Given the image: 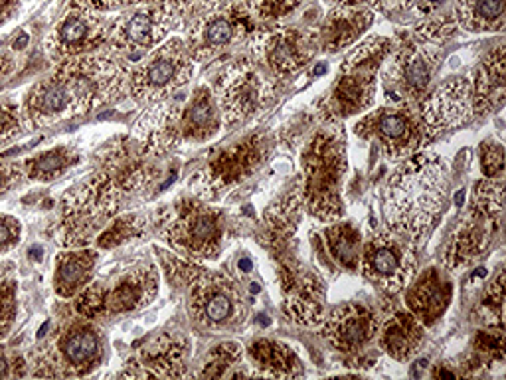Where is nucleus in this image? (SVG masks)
Here are the masks:
<instances>
[{"label":"nucleus","mask_w":506,"mask_h":380,"mask_svg":"<svg viewBox=\"0 0 506 380\" xmlns=\"http://www.w3.org/2000/svg\"><path fill=\"white\" fill-rule=\"evenodd\" d=\"M449 202V168L437 153L417 151L387 178L386 228L414 244L424 240Z\"/></svg>","instance_id":"f257e3e1"},{"label":"nucleus","mask_w":506,"mask_h":380,"mask_svg":"<svg viewBox=\"0 0 506 380\" xmlns=\"http://www.w3.org/2000/svg\"><path fill=\"white\" fill-rule=\"evenodd\" d=\"M348 173L346 133L341 121L317 131L303 151L299 195L303 208L321 222H336L344 214L342 186Z\"/></svg>","instance_id":"f03ea898"},{"label":"nucleus","mask_w":506,"mask_h":380,"mask_svg":"<svg viewBox=\"0 0 506 380\" xmlns=\"http://www.w3.org/2000/svg\"><path fill=\"white\" fill-rule=\"evenodd\" d=\"M392 50V40L384 36H370L350 50L329 97L321 105L326 119L341 121L342 117L368 112L376 99L382 64Z\"/></svg>","instance_id":"7ed1b4c3"},{"label":"nucleus","mask_w":506,"mask_h":380,"mask_svg":"<svg viewBox=\"0 0 506 380\" xmlns=\"http://www.w3.org/2000/svg\"><path fill=\"white\" fill-rule=\"evenodd\" d=\"M255 18L251 0H208L190 28L188 52L204 60L246 42L255 32Z\"/></svg>","instance_id":"20e7f679"},{"label":"nucleus","mask_w":506,"mask_h":380,"mask_svg":"<svg viewBox=\"0 0 506 380\" xmlns=\"http://www.w3.org/2000/svg\"><path fill=\"white\" fill-rule=\"evenodd\" d=\"M439 52L435 44L419 42L392 50L384 60L378 85H382L387 105H417L429 89L437 70Z\"/></svg>","instance_id":"39448f33"},{"label":"nucleus","mask_w":506,"mask_h":380,"mask_svg":"<svg viewBox=\"0 0 506 380\" xmlns=\"http://www.w3.org/2000/svg\"><path fill=\"white\" fill-rule=\"evenodd\" d=\"M354 133L360 139L374 141L390 161H404L433 139L419 117L417 105H386L356 121Z\"/></svg>","instance_id":"423d86ee"},{"label":"nucleus","mask_w":506,"mask_h":380,"mask_svg":"<svg viewBox=\"0 0 506 380\" xmlns=\"http://www.w3.org/2000/svg\"><path fill=\"white\" fill-rule=\"evenodd\" d=\"M417 244L392 230H376L362 240L358 269L362 276L386 293H400L417 271Z\"/></svg>","instance_id":"0eeeda50"},{"label":"nucleus","mask_w":506,"mask_h":380,"mask_svg":"<svg viewBox=\"0 0 506 380\" xmlns=\"http://www.w3.org/2000/svg\"><path fill=\"white\" fill-rule=\"evenodd\" d=\"M248 42L251 50V62L275 82L297 74L319 52L314 30L295 26L259 30L251 34Z\"/></svg>","instance_id":"6e6552de"},{"label":"nucleus","mask_w":506,"mask_h":380,"mask_svg":"<svg viewBox=\"0 0 506 380\" xmlns=\"http://www.w3.org/2000/svg\"><path fill=\"white\" fill-rule=\"evenodd\" d=\"M283 311L289 321L301 327H314L326 313V281L303 261L289 254V248L275 251Z\"/></svg>","instance_id":"1a4fd4ad"},{"label":"nucleus","mask_w":506,"mask_h":380,"mask_svg":"<svg viewBox=\"0 0 506 380\" xmlns=\"http://www.w3.org/2000/svg\"><path fill=\"white\" fill-rule=\"evenodd\" d=\"M273 95H275V80H271L251 60H243L240 64L231 65L221 77L216 92L221 123L226 127H233L238 123L248 121L255 113L263 112Z\"/></svg>","instance_id":"9d476101"},{"label":"nucleus","mask_w":506,"mask_h":380,"mask_svg":"<svg viewBox=\"0 0 506 380\" xmlns=\"http://www.w3.org/2000/svg\"><path fill=\"white\" fill-rule=\"evenodd\" d=\"M275 141L269 133H253L238 145L226 148L200 176L198 195L204 198H220L224 192L240 186L248 178L258 175L273 153Z\"/></svg>","instance_id":"9b49d317"},{"label":"nucleus","mask_w":506,"mask_h":380,"mask_svg":"<svg viewBox=\"0 0 506 380\" xmlns=\"http://www.w3.org/2000/svg\"><path fill=\"white\" fill-rule=\"evenodd\" d=\"M123 77V67L107 56H77L57 74L72 97L74 113L89 112L107 102L121 89Z\"/></svg>","instance_id":"f8f14e48"},{"label":"nucleus","mask_w":506,"mask_h":380,"mask_svg":"<svg viewBox=\"0 0 506 380\" xmlns=\"http://www.w3.org/2000/svg\"><path fill=\"white\" fill-rule=\"evenodd\" d=\"M192 70L188 48L182 46L178 40H172L158 48L133 75V97L138 103L160 102L176 87L186 84Z\"/></svg>","instance_id":"ddd939ff"},{"label":"nucleus","mask_w":506,"mask_h":380,"mask_svg":"<svg viewBox=\"0 0 506 380\" xmlns=\"http://www.w3.org/2000/svg\"><path fill=\"white\" fill-rule=\"evenodd\" d=\"M194 317L208 327L240 325L248 315V301L240 283L221 273H202L192 288Z\"/></svg>","instance_id":"4468645a"},{"label":"nucleus","mask_w":506,"mask_h":380,"mask_svg":"<svg viewBox=\"0 0 506 380\" xmlns=\"http://www.w3.org/2000/svg\"><path fill=\"white\" fill-rule=\"evenodd\" d=\"M165 236L194 258H214L224 236V218L208 206H185L166 222Z\"/></svg>","instance_id":"2eb2a0df"},{"label":"nucleus","mask_w":506,"mask_h":380,"mask_svg":"<svg viewBox=\"0 0 506 380\" xmlns=\"http://www.w3.org/2000/svg\"><path fill=\"white\" fill-rule=\"evenodd\" d=\"M417 112L431 137L469 123L475 117L471 80L451 77L443 82L433 92L425 93L424 99L417 103Z\"/></svg>","instance_id":"dca6fc26"},{"label":"nucleus","mask_w":506,"mask_h":380,"mask_svg":"<svg viewBox=\"0 0 506 380\" xmlns=\"http://www.w3.org/2000/svg\"><path fill=\"white\" fill-rule=\"evenodd\" d=\"M380 317L374 309L360 303H344L324 313L321 337L339 352H356L366 349L380 331Z\"/></svg>","instance_id":"f3484780"},{"label":"nucleus","mask_w":506,"mask_h":380,"mask_svg":"<svg viewBox=\"0 0 506 380\" xmlns=\"http://www.w3.org/2000/svg\"><path fill=\"white\" fill-rule=\"evenodd\" d=\"M502 218L493 216L480 208L471 206L467 218L461 222L457 232L453 234L451 240L445 250V266L451 269H459L469 266L490 248L495 236L500 230Z\"/></svg>","instance_id":"a211bd4d"},{"label":"nucleus","mask_w":506,"mask_h":380,"mask_svg":"<svg viewBox=\"0 0 506 380\" xmlns=\"http://www.w3.org/2000/svg\"><path fill=\"white\" fill-rule=\"evenodd\" d=\"M172 12L168 6H143L119 18L111 28V40L115 46L137 50L141 56L145 50L155 48L168 34Z\"/></svg>","instance_id":"6ab92c4d"},{"label":"nucleus","mask_w":506,"mask_h":380,"mask_svg":"<svg viewBox=\"0 0 506 380\" xmlns=\"http://www.w3.org/2000/svg\"><path fill=\"white\" fill-rule=\"evenodd\" d=\"M372 26V12L366 6L341 4L332 6L321 26L314 30L319 52H339L350 48Z\"/></svg>","instance_id":"aec40b11"},{"label":"nucleus","mask_w":506,"mask_h":380,"mask_svg":"<svg viewBox=\"0 0 506 380\" xmlns=\"http://www.w3.org/2000/svg\"><path fill=\"white\" fill-rule=\"evenodd\" d=\"M105 36L103 22L92 10L75 9L54 30L52 50L60 56H79L103 44Z\"/></svg>","instance_id":"412c9836"},{"label":"nucleus","mask_w":506,"mask_h":380,"mask_svg":"<svg viewBox=\"0 0 506 380\" xmlns=\"http://www.w3.org/2000/svg\"><path fill=\"white\" fill-rule=\"evenodd\" d=\"M451 297V281L439 269L431 268L422 273V278L414 286H409L405 293V305L407 311L417 317L424 327H431L447 311Z\"/></svg>","instance_id":"4be33fe9"},{"label":"nucleus","mask_w":506,"mask_h":380,"mask_svg":"<svg viewBox=\"0 0 506 380\" xmlns=\"http://www.w3.org/2000/svg\"><path fill=\"white\" fill-rule=\"evenodd\" d=\"M471 93L475 115L483 117L502 109L506 99V50L502 44L480 62L471 82Z\"/></svg>","instance_id":"5701e85b"},{"label":"nucleus","mask_w":506,"mask_h":380,"mask_svg":"<svg viewBox=\"0 0 506 380\" xmlns=\"http://www.w3.org/2000/svg\"><path fill=\"white\" fill-rule=\"evenodd\" d=\"M376 339L380 349L390 359L407 362L422 349L425 341V327L409 311H397L392 317H387L384 323H380Z\"/></svg>","instance_id":"b1692460"},{"label":"nucleus","mask_w":506,"mask_h":380,"mask_svg":"<svg viewBox=\"0 0 506 380\" xmlns=\"http://www.w3.org/2000/svg\"><path fill=\"white\" fill-rule=\"evenodd\" d=\"M248 359L251 376L259 379H297L303 374V361L299 354L281 341L259 339L249 344Z\"/></svg>","instance_id":"393cba45"},{"label":"nucleus","mask_w":506,"mask_h":380,"mask_svg":"<svg viewBox=\"0 0 506 380\" xmlns=\"http://www.w3.org/2000/svg\"><path fill=\"white\" fill-rule=\"evenodd\" d=\"M453 18L471 34L498 32L505 26L506 0H453Z\"/></svg>","instance_id":"a878e982"},{"label":"nucleus","mask_w":506,"mask_h":380,"mask_svg":"<svg viewBox=\"0 0 506 380\" xmlns=\"http://www.w3.org/2000/svg\"><path fill=\"white\" fill-rule=\"evenodd\" d=\"M326 251L336 266L346 271H358L360 251H362V234L352 222H331L322 232Z\"/></svg>","instance_id":"bb28decb"},{"label":"nucleus","mask_w":506,"mask_h":380,"mask_svg":"<svg viewBox=\"0 0 506 380\" xmlns=\"http://www.w3.org/2000/svg\"><path fill=\"white\" fill-rule=\"evenodd\" d=\"M60 351L67 367H72L77 372L89 369L101 351L99 335L89 327H79L65 335L60 343Z\"/></svg>","instance_id":"cd10ccee"},{"label":"nucleus","mask_w":506,"mask_h":380,"mask_svg":"<svg viewBox=\"0 0 506 380\" xmlns=\"http://www.w3.org/2000/svg\"><path fill=\"white\" fill-rule=\"evenodd\" d=\"M153 293H155V278L147 271H141L121 281L119 286L111 291V295L103 301H107V307L113 311H127V309L147 305Z\"/></svg>","instance_id":"c85d7f7f"},{"label":"nucleus","mask_w":506,"mask_h":380,"mask_svg":"<svg viewBox=\"0 0 506 380\" xmlns=\"http://www.w3.org/2000/svg\"><path fill=\"white\" fill-rule=\"evenodd\" d=\"M186 347L178 339H163L150 351L145 354L143 367V376H172L180 374L178 367L182 362Z\"/></svg>","instance_id":"c756f323"},{"label":"nucleus","mask_w":506,"mask_h":380,"mask_svg":"<svg viewBox=\"0 0 506 380\" xmlns=\"http://www.w3.org/2000/svg\"><path fill=\"white\" fill-rule=\"evenodd\" d=\"M95 256L92 251H79V254H67L64 258H60L57 264V291L62 295H72L77 288H82V283L87 279L92 271Z\"/></svg>","instance_id":"7c9ffc66"},{"label":"nucleus","mask_w":506,"mask_h":380,"mask_svg":"<svg viewBox=\"0 0 506 380\" xmlns=\"http://www.w3.org/2000/svg\"><path fill=\"white\" fill-rule=\"evenodd\" d=\"M477 319L487 327H497L502 329L505 325V269L500 268L497 271L495 279L485 289L477 305Z\"/></svg>","instance_id":"2f4dec72"},{"label":"nucleus","mask_w":506,"mask_h":380,"mask_svg":"<svg viewBox=\"0 0 506 380\" xmlns=\"http://www.w3.org/2000/svg\"><path fill=\"white\" fill-rule=\"evenodd\" d=\"M206 376H251V369L246 364V352L238 343H224L216 347L208 369L202 372Z\"/></svg>","instance_id":"473e14b6"},{"label":"nucleus","mask_w":506,"mask_h":380,"mask_svg":"<svg viewBox=\"0 0 506 380\" xmlns=\"http://www.w3.org/2000/svg\"><path fill=\"white\" fill-rule=\"evenodd\" d=\"M32 107L42 119H52L64 115L65 112H72V97L65 85L55 77L50 84L38 87V92L32 97Z\"/></svg>","instance_id":"72a5a7b5"},{"label":"nucleus","mask_w":506,"mask_h":380,"mask_svg":"<svg viewBox=\"0 0 506 380\" xmlns=\"http://www.w3.org/2000/svg\"><path fill=\"white\" fill-rule=\"evenodd\" d=\"M480 168L487 178L498 180L505 175V147L497 141H485L479 148Z\"/></svg>","instance_id":"f704fd0d"},{"label":"nucleus","mask_w":506,"mask_h":380,"mask_svg":"<svg viewBox=\"0 0 506 380\" xmlns=\"http://www.w3.org/2000/svg\"><path fill=\"white\" fill-rule=\"evenodd\" d=\"M251 2H253L255 16L261 20L281 18L301 4V0H251Z\"/></svg>","instance_id":"c9c22d12"},{"label":"nucleus","mask_w":506,"mask_h":380,"mask_svg":"<svg viewBox=\"0 0 506 380\" xmlns=\"http://www.w3.org/2000/svg\"><path fill=\"white\" fill-rule=\"evenodd\" d=\"M74 161L75 157H72L67 151H64V148H55V151H52V153L42 155V157L38 158L36 168L40 170V173H44V175H52V173H55V170L67 167V165L74 163Z\"/></svg>","instance_id":"e433bc0d"},{"label":"nucleus","mask_w":506,"mask_h":380,"mask_svg":"<svg viewBox=\"0 0 506 380\" xmlns=\"http://www.w3.org/2000/svg\"><path fill=\"white\" fill-rule=\"evenodd\" d=\"M89 6H95V9L101 10H109V9H119V6H129V4H138L143 0H85Z\"/></svg>","instance_id":"4c0bfd02"},{"label":"nucleus","mask_w":506,"mask_h":380,"mask_svg":"<svg viewBox=\"0 0 506 380\" xmlns=\"http://www.w3.org/2000/svg\"><path fill=\"white\" fill-rule=\"evenodd\" d=\"M376 6H380V9H412V6H415V4H419V2H424V0H372Z\"/></svg>","instance_id":"58836bf2"},{"label":"nucleus","mask_w":506,"mask_h":380,"mask_svg":"<svg viewBox=\"0 0 506 380\" xmlns=\"http://www.w3.org/2000/svg\"><path fill=\"white\" fill-rule=\"evenodd\" d=\"M28 34H22V36H18L16 40H14V44H12V48L14 50H22V48H26V44H28Z\"/></svg>","instance_id":"ea45409f"},{"label":"nucleus","mask_w":506,"mask_h":380,"mask_svg":"<svg viewBox=\"0 0 506 380\" xmlns=\"http://www.w3.org/2000/svg\"><path fill=\"white\" fill-rule=\"evenodd\" d=\"M9 228L4 226V224H0V244H4V241L9 240Z\"/></svg>","instance_id":"a19ab883"},{"label":"nucleus","mask_w":506,"mask_h":380,"mask_svg":"<svg viewBox=\"0 0 506 380\" xmlns=\"http://www.w3.org/2000/svg\"><path fill=\"white\" fill-rule=\"evenodd\" d=\"M332 6H341V4H352L354 0H331Z\"/></svg>","instance_id":"79ce46f5"},{"label":"nucleus","mask_w":506,"mask_h":380,"mask_svg":"<svg viewBox=\"0 0 506 380\" xmlns=\"http://www.w3.org/2000/svg\"><path fill=\"white\" fill-rule=\"evenodd\" d=\"M9 4H10V0H0V14L4 12V10L9 9Z\"/></svg>","instance_id":"37998d69"},{"label":"nucleus","mask_w":506,"mask_h":380,"mask_svg":"<svg viewBox=\"0 0 506 380\" xmlns=\"http://www.w3.org/2000/svg\"><path fill=\"white\" fill-rule=\"evenodd\" d=\"M4 371H6V362L4 359H0V374H4Z\"/></svg>","instance_id":"c03bdc74"},{"label":"nucleus","mask_w":506,"mask_h":380,"mask_svg":"<svg viewBox=\"0 0 506 380\" xmlns=\"http://www.w3.org/2000/svg\"><path fill=\"white\" fill-rule=\"evenodd\" d=\"M46 329H48V323H44V325H42V329H40V333H38V337H44V333H46Z\"/></svg>","instance_id":"a18cd8bd"},{"label":"nucleus","mask_w":506,"mask_h":380,"mask_svg":"<svg viewBox=\"0 0 506 380\" xmlns=\"http://www.w3.org/2000/svg\"><path fill=\"white\" fill-rule=\"evenodd\" d=\"M0 44H2V42H0Z\"/></svg>","instance_id":"49530a36"}]
</instances>
